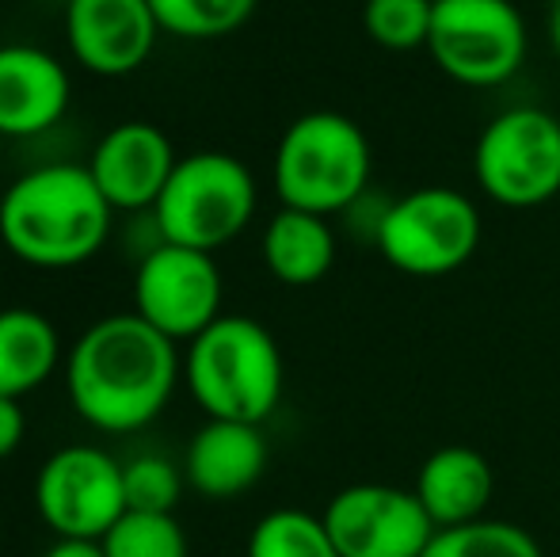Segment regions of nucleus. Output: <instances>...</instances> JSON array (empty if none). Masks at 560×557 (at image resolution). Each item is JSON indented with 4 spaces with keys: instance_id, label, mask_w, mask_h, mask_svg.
<instances>
[{
    "instance_id": "obj_1",
    "label": "nucleus",
    "mask_w": 560,
    "mask_h": 557,
    "mask_svg": "<svg viewBox=\"0 0 560 557\" xmlns=\"http://www.w3.org/2000/svg\"><path fill=\"white\" fill-rule=\"evenodd\" d=\"M184 374L176 340L138 313L96 321L66 359V394L77 417L96 431L126 436L164 413Z\"/></svg>"
},
{
    "instance_id": "obj_2",
    "label": "nucleus",
    "mask_w": 560,
    "mask_h": 557,
    "mask_svg": "<svg viewBox=\"0 0 560 557\" xmlns=\"http://www.w3.org/2000/svg\"><path fill=\"white\" fill-rule=\"evenodd\" d=\"M112 214L84 164H43L0 195V241L31 268H77L107 245Z\"/></svg>"
},
{
    "instance_id": "obj_3",
    "label": "nucleus",
    "mask_w": 560,
    "mask_h": 557,
    "mask_svg": "<svg viewBox=\"0 0 560 557\" xmlns=\"http://www.w3.org/2000/svg\"><path fill=\"white\" fill-rule=\"evenodd\" d=\"M184 382L210 420L264 423L282 402L287 367L275 336L259 321L222 313L187 344Z\"/></svg>"
},
{
    "instance_id": "obj_4",
    "label": "nucleus",
    "mask_w": 560,
    "mask_h": 557,
    "mask_svg": "<svg viewBox=\"0 0 560 557\" xmlns=\"http://www.w3.org/2000/svg\"><path fill=\"white\" fill-rule=\"evenodd\" d=\"M374 149L366 130L343 112H310L279 138L271 176L282 207L332 218L366 195Z\"/></svg>"
},
{
    "instance_id": "obj_5",
    "label": "nucleus",
    "mask_w": 560,
    "mask_h": 557,
    "mask_svg": "<svg viewBox=\"0 0 560 557\" xmlns=\"http://www.w3.org/2000/svg\"><path fill=\"white\" fill-rule=\"evenodd\" d=\"M256 202L259 192L248 164L222 149H202L179 156L176 172L164 184L153 207L156 233L168 245L218 253L248 230Z\"/></svg>"
},
{
    "instance_id": "obj_6",
    "label": "nucleus",
    "mask_w": 560,
    "mask_h": 557,
    "mask_svg": "<svg viewBox=\"0 0 560 557\" xmlns=\"http://www.w3.org/2000/svg\"><path fill=\"white\" fill-rule=\"evenodd\" d=\"M480 233H485V222H480L477 202L457 187L435 184L385 202L374 245L400 276L443 279L462 271L477 256Z\"/></svg>"
},
{
    "instance_id": "obj_7",
    "label": "nucleus",
    "mask_w": 560,
    "mask_h": 557,
    "mask_svg": "<svg viewBox=\"0 0 560 557\" xmlns=\"http://www.w3.org/2000/svg\"><path fill=\"white\" fill-rule=\"evenodd\" d=\"M472 176L508 210L546 207L560 195V119L546 107H508L477 138Z\"/></svg>"
},
{
    "instance_id": "obj_8",
    "label": "nucleus",
    "mask_w": 560,
    "mask_h": 557,
    "mask_svg": "<svg viewBox=\"0 0 560 557\" xmlns=\"http://www.w3.org/2000/svg\"><path fill=\"white\" fill-rule=\"evenodd\" d=\"M530 31L515 0H435L428 54L450 81L495 89L523 69Z\"/></svg>"
},
{
    "instance_id": "obj_9",
    "label": "nucleus",
    "mask_w": 560,
    "mask_h": 557,
    "mask_svg": "<svg viewBox=\"0 0 560 557\" xmlns=\"http://www.w3.org/2000/svg\"><path fill=\"white\" fill-rule=\"evenodd\" d=\"M222 271L214 253L161 241L133 271V313L176 344H191L222 317Z\"/></svg>"
},
{
    "instance_id": "obj_10",
    "label": "nucleus",
    "mask_w": 560,
    "mask_h": 557,
    "mask_svg": "<svg viewBox=\"0 0 560 557\" xmlns=\"http://www.w3.org/2000/svg\"><path fill=\"white\" fill-rule=\"evenodd\" d=\"M35 508L58 538H104L126 515L122 462L100 446H61L38 469Z\"/></svg>"
},
{
    "instance_id": "obj_11",
    "label": "nucleus",
    "mask_w": 560,
    "mask_h": 557,
    "mask_svg": "<svg viewBox=\"0 0 560 557\" xmlns=\"http://www.w3.org/2000/svg\"><path fill=\"white\" fill-rule=\"evenodd\" d=\"M320 520L339 557H423L439 531L412 489L382 481L339 489Z\"/></svg>"
},
{
    "instance_id": "obj_12",
    "label": "nucleus",
    "mask_w": 560,
    "mask_h": 557,
    "mask_svg": "<svg viewBox=\"0 0 560 557\" xmlns=\"http://www.w3.org/2000/svg\"><path fill=\"white\" fill-rule=\"evenodd\" d=\"M161 35L149 0H69V54L96 77H130L149 61Z\"/></svg>"
},
{
    "instance_id": "obj_13",
    "label": "nucleus",
    "mask_w": 560,
    "mask_h": 557,
    "mask_svg": "<svg viewBox=\"0 0 560 557\" xmlns=\"http://www.w3.org/2000/svg\"><path fill=\"white\" fill-rule=\"evenodd\" d=\"M176 164L179 156L168 135L153 123L133 119L118 123L100 138V146L92 149L89 172L115 210H145L156 207Z\"/></svg>"
},
{
    "instance_id": "obj_14",
    "label": "nucleus",
    "mask_w": 560,
    "mask_h": 557,
    "mask_svg": "<svg viewBox=\"0 0 560 557\" xmlns=\"http://www.w3.org/2000/svg\"><path fill=\"white\" fill-rule=\"evenodd\" d=\"M69 73L38 46H0V135L35 138L58 127L69 107Z\"/></svg>"
},
{
    "instance_id": "obj_15",
    "label": "nucleus",
    "mask_w": 560,
    "mask_h": 557,
    "mask_svg": "<svg viewBox=\"0 0 560 557\" xmlns=\"http://www.w3.org/2000/svg\"><path fill=\"white\" fill-rule=\"evenodd\" d=\"M267 469V439L259 423L207 420L187 443L184 477L210 500H233L248 492Z\"/></svg>"
},
{
    "instance_id": "obj_16",
    "label": "nucleus",
    "mask_w": 560,
    "mask_h": 557,
    "mask_svg": "<svg viewBox=\"0 0 560 557\" xmlns=\"http://www.w3.org/2000/svg\"><path fill=\"white\" fill-rule=\"evenodd\" d=\"M416 497L439 531L485 520L495 497V469L480 451L462 443L439 446L416 474Z\"/></svg>"
},
{
    "instance_id": "obj_17",
    "label": "nucleus",
    "mask_w": 560,
    "mask_h": 557,
    "mask_svg": "<svg viewBox=\"0 0 560 557\" xmlns=\"http://www.w3.org/2000/svg\"><path fill=\"white\" fill-rule=\"evenodd\" d=\"M264 264L287 287H313L336 264V233L328 218L282 207L264 230Z\"/></svg>"
},
{
    "instance_id": "obj_18",
    "label": "nucleus",
    "mask_w": 560,
    "mask_h": 557,
    "mask_svg": "<svg viewBox=\"0 0 560 557\" xmlns=\"http://www.w3.org/2000/svg\"><path fill=\"white\" fill-rule=\"evenodd\" d=\"M58 328L35 310H0V397H27L58 371Z\"/></svg>"
},
{
    "instance_id": "obj_19",
    "label": "nucleus",
    "mask_w": 560,
    "mask_h": 557,
    "mask_svg": "<svg viewBox=\"0 0 560 557\" xmlns=\"http://www.w3.org/2000/svg\"><path fill=\"white\" fill-rule=\"evenodd\" d=\"M248 557H339L325 520L302 508H275L252 527Z\"/></svg>"
},
{
    "instance_id": "obj_20",
    "label": "nucleus",
    "mask_w": 560,
    "mask_h": 557,
    "mask_svg": "<svg viewBox=\"0 0 560 557\" xmlns=\"http://www.w3.org/2000/svg\"><path fill=\"white\" fill-rule=\"evenodd\" d=\"M256 4L259 0H149L164 35L191 38V43L236 35L252 20Z\"/></svg>"
},
{
    "instance_id": "obj_21",
    "label": "nucleus",
    "mask_w": 560,
    "mask_h": 557,
    "mask_svg": "<svg viewBox=\"0 0 560 557\" xmlns=\"http://www.w3.org/2000/svg\"><path fill=\"white\" fill-rule=\"evenodd\" d=\"M423 557H541V546L518 523L508 520H477L465 527L435 531Z\"/></svg>"
},
{
    "instance_id": "obj_22",
    "label": "nucleus",
    "mask_w": 560,
    "mask_h": 557,
    "mask_svg": "<svg viewBox=\"0 0 560 557\" xmlns=\"http://www.w3.org/2000/svg\"><path fill=\"white\" fill-rule=\"evenodd\" d=\"M435 0H366L362 4V31L382 50H428Z\"/></svg>"
},
{
    "instance_id": "obj_23",
    "label": "nucleus",
    "mask_w": 560,
    "mask_h": 557,
    "mask_svg": "<svg viewBox=\"0 0 560 557\" xmlns=\"http://www.w3.org/2000/svg\"><path fill=\"white\" fill-rule=\"evenodd\" d=\"M100 543L107 557H187L184 527L164 512H126Z\"/></svg>"
},
{
    "instance_id": "obj_24",
    "label": "nucleus",
    "mask_w": 560,
    "mask_h": 557,
    "mask_svg": "<svg viewBox=\"0 0 560 557\" xmlns=\"http://www.w3.org/2000/svg\"><path fill=\"white\" fill-rule=\"evenodd\" d=\"M187 477L164 454H141L122 466L126 512H164L172 515L179 504Z\"/></svg>"
},
{
    "instance_id": "obj_25",
    "label": "nucleus",
    "mask_w": 560,
    "mask_h": 557,
    "mask_svg": "<svg viewBox=\"0 0 560 557\" xmlns=\"http://www.w3.org/2000/svg\"><path fill=\"white\" fill-rule=\"evenodd\" d=\"M27 436V417H23L15 397H0V462L12 459Z\"/></svg>"
},
{
    "instance_id": "obj_26",
    "label": "nucleus",
    "mask_w": 560,
    "mask_h": 557,
    "mask_svg": "<svg viewBox=\"0 0 560 557\" xmlns=\"http://www.w3.org/2000/svg\"><path fill=\"white\" fill-rule=\"evenodd\" d=\"M43 557H107L100 538H54Z\"/></svg>"
},
{
    "instance_id": "obj_27",
    "label": "nucleus",
    "mask_w": 560,
    "mask_h": 557,
    "mask_svg": "<svg viewBox=\"0 0 560 557\" xmlns=\"http://www.w3.org/2000/svg\"><path fill=\"white\" fill-rule=\"evenodd\" d=\"M549 43H553V50H557V58H560V0H553L549 4Z\"/></svg>"
}]
</instances>
